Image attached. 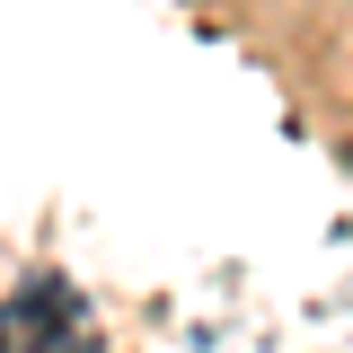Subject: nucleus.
I'll use <instances>...</instances> for the list:
<instances>
[{
  "mask_svg": "<svg viewBox=\"0 0 353 353\" xmlns=\"http://www.w3.org/2000/svg\"><path fill=\"white\" fill-rule=\"evenodd\" d=\"M345 168H353V141H345Z\"/></svg>",
  "mask_w": 353,
  "mask_h": 353,
  "instance_id": "1",
  "label": "nucleus"
}]
</instances>
